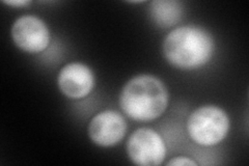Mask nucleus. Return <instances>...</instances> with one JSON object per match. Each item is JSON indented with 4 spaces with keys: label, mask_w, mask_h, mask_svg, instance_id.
<instances>
[{
    "label": "nucleus",
    "mask_w": 249,
    "mask_h": 166,
    "mask_svg": "<svg viewBox=\"0 0 249 166\" xmlns=\"http://www.w3.org/2000/svg\"><path fill=\"white\" fill-rule=\"evenodd\" d=\"M163 54L180 70H196L212 59L215 43L208 30L198 26H181L171 30L163 42Z\"/></svg>",
    "instance_id": "1"
},
{
    "label": "nucleus",
    "mask_w": 249,
    "mask_h": 166,
    "mask_svg": "<svg viewBox=\"0 0 249 166\" xmlns=\"http://www.w3.org/2000/svg\"><path fill=\"white\" fill-rule=\"evenodd\" d=\"M120 106L132 120L151 122L166 110L168 92L159 78L138 75L124 85L120 93Z\"/></svg>",
    "instance_id": "2"
},
{
    "label": "nucleus",
    "mask_w": 249,
    "mask_h": 166,
    "mask_svg": "<svg viewBox=\"0 0 249 166\" xmlns=\"http://www.w3.org/2000/svg\"><path fill=\"white\" fill-rule=\"evenodd\" d=\"M187 131L196 144L204 147L216 146L229 134L230 118L220 107L200 106L189 115Z\"/></svg>",
    "instance_id": "3"
},
{
    "label": "nucleus",
    "mask_w": 249,
    "mask_h": 166,
    "mask_svg": "<svg viewBox=\"0 0 249 166\" xmlns=\"http://www.w3.org/2000/svg\"><path fill=\"white\" fill-rule=\"evenodd\" d=\"M127 154L136 165L156 166L164 161L166 146L158 132L150 128H139L127 141Z\"/></svg>",
    "instance_id": "4"
},
{
    "label": "nucleus",
    "mask_w": 249,
    "mask_h": 166,
    "mask_svg": "<svg viewBox=\"0 0 249 166\" xmlns=\"http://www.w3.org/2000/svg\"><path fill=\"white\" fill-rule=\"evenodd\" d=\"M12 38L15 45L27 53H40L50 44V30L36 16L24 15L14 22Z\"/></svg>",
    "instance_id": "5"
},
{
    "label": "nucleus",
    "mask_w": 249,
    "mask_h": 166,
    "mask_svg": "<svg viewBox=\"0 0 249 166\" xmlns=\"http://www.w3.org/2000/svg\"><path fill=\"white\" fill-rule=\"evenodd\" d=\"M127 132V123L121 113L104 110L96 114L89 124V137L93 144L109 148L118 145Z\"/></svg>",
    "instance_id": "6"
},
{
    "label": "nucleus",
    "mask_w": 249,
    "mask_h": 166,
    "mask_svg": "<svg viewBox=\"0 0 249 166\" xmlns=\"http://www.w3.org/2000/svg\"><path fill=\"white\" fill-rule=\"evenodd\" d=\"M57 84L66 97L82 99L93 90L95 75L89 66L81 62H71L59 71Z\"/></svg>",
    "instance_id": "7"
},
{
    "label": "nucleus",
    "mask_w": 249,
    "mask_h": 166,
    "mask_svg": "<svg viewBox=\"0 0 249 166\" xmlns=\"http://www.w3.org/2000/svg\"><path fill=\"white\" fill-rule=\"evenodd\" d=\"M150 16L159 27L168 28L182 19L183 6L176 0H155L150 3Z\"/></svg>",
    "instance_id": "8"
},
{
    "label": "nucleus",
    "mask_w": 249,
    "mask_h": 166,
    "mask_svg": "<svg viewBox=\"0 0 249 166\" xmlns=\"http://www.w3.org/2000/svg\"><path fill=\"white\" fill-rule=\"evenodd\" d=\"M167 166H196L197 163L188 157H176L167 162Z\"/></svg>",
    "instance_id": "9"
},
{
    "label": "nucleus",
    "mask_w": 249,
    "mask_h": 166,
    "mask_svg": "<svg viewBox=\"0 0 249 166\" xmlns=\"http://www.w3.org/2000/svg\"><path fill=\"white\" fill-rule=\"evenodd\" d=\"M3 3L14 7H23L28 5L30 2L27 1V0H17V1L15 0V1H3Z\"/></svg>",
    "instance_id": "10"
}]
</instances>
